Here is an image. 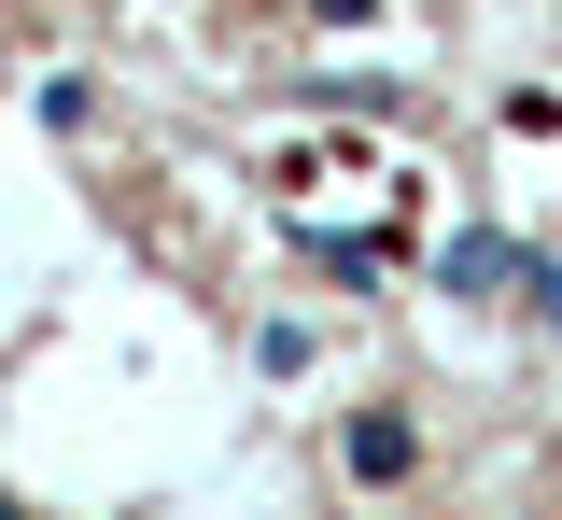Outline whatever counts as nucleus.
Wrapping results in <instances>:
<instances>
[{
    "label": "nucleus",
    "instance_id": "7ed1b4c3",
    "mask_svg": "<svg viewBox=\"0 0 562 520\" xmlns=\"http://www.w3.org/2000/svg\"><path fill=\"white\" fill-rule=\"evenodd\" d=\"M43 127H57V142H85V127H99V84L57 71V84H43Z\"/></svg>",
    "mask_w": 562,
    "mask_h": 520
},
{
    "label": "nucleus",
    "instance_id": "39448f33",
    "mask_svg": "<svg viewBox=\"0 0 562 520\" xmlns=\"http://www.w3.org/2000/svg\"><path fill=\"white\" fill-rule=\"evenodd\" d=\"M310 14H338V29H366V14H380V0H310Z\"/></svg>",
    "mask_w": 562,
    "mask_h": 520
},
{
    "label": "nucleus",
    "instance_id": "f03ea898",
    "mask_svg": "<svg viewBox=\"0 0 562 520\" xmlns=\"http://www.w3.org/2000/svg\"><path fill=\"white\" fill-rule=\"evenodd\" d=\"M436 268H450V282H464V296H479V282H520V268H535V253H520V239H450V253H436Z\"/></svg>",
    "mask_w": 562,
    "mask_h": 520
},
{
    "label": "nucleus",
    "instance_id": "423d86ee",
    "mask_svg": "<svg viewBox=\"0 0 562 520\" xmlns=\"http://www.w3.org/2000/svg\"><path fill=\"white\" fill-rule=\"evenodd\" d=\"M0 520H29V507H14V493H0Z\"/></svg>",
    "mask_w": 562,
    "mask_h": 520
},
{
    "label": "nucleus",
    "instance_id": "20e7f679",
    "mask_svg": "<svg viewBox=\"0 0 562 520\" xmlns=\"http://www.w3.org/2000/svg\"><path fill=\"white\" fill-rule=\"evenodd\" d=\"M520 309H535V324H562V268H549V253L520 268Z\"/></svg>",
    "mask_w": 562,
    "mask_h": 520
},
{
    "label": "nucleus",
    "instance_id": "f257e3e1",
    "mask_svg": "<svg viewBox=\"0 0 562 520\" xmlns=\"http://www.w3.org/2000/svg\"><path fill=\"white\" fill-rule=\"evenodd\" d=\"M338 464L366 478V493H394V478L422 464V422H408V408H351V422H338Z\"/></svg>",
    "mask_w": 562,
    "mask_h": 520
}]
</instances>
